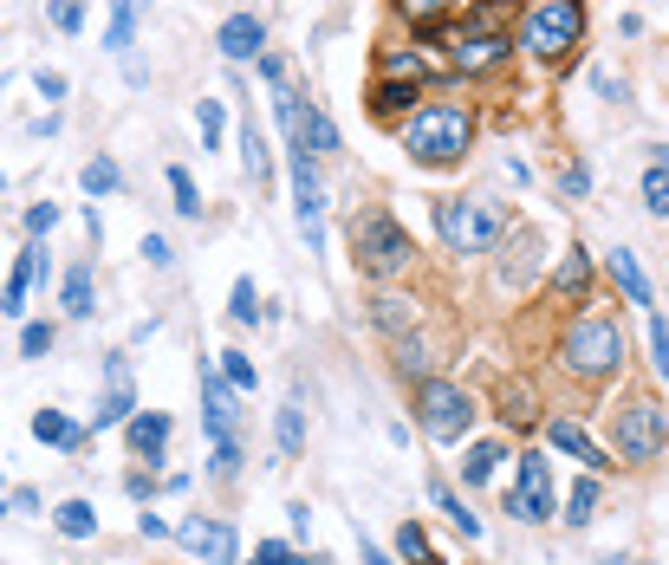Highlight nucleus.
Returning a JSON list of instances; mask_svg holds the SVG:
<instances>
[{"mask_svg": "<svg viewBox=\"0 0 669 565\" xmlns=\"http://www.w3.org/2000/svg\"><path fill=\"white\" fill-rule=\"evenodd\" d=\"M553 286H559L572 306H586V299H592V261H586V247H566V261H559Z\"/></svg>", "mask_w": 669, "mask_h": 565, "instance_id": "nucleus-22", "label": "nucleus"}, {"mask_svg": "<svg viewBox=\"0 0 669 565\" xmlns=\"http://www.w3.org/2000/svg\"><path fill=\"white\" fill-rule=\"evenodd\" d=\"M611 280H617V292H624L631 306H650V280H644V267H637V254H631V247H617V254H611Z\"/></svg>", "mask_w": 669, "mask_h": 565, "instance_id": "nucleus-24", "label": "nucleus"}, {"mask_svg": "<svg viewBox=\"0 0 669 565\" xmlns=\"http://www.w3.org/2000/svg\"><path fill=\"white\" fill-rule=\"evenodd\" d=\"M416 423H423L430 442H461L475 429V397L461 384H448V377H423L416 384Z\"/></svg>", "mask_w": 669, "mask_h": 565, "instance_id": "nucleus-6", "label": "nucleus"}, {"mask_svg": "<svg viewBox=\"0 0 669 565\" xmlns=\"http://www.w3.org/2000/svg\"><path fill=\"white\" fill-rule=\"evenodd\" d=\"M227 319H234V325H254V319H260V292H254V280H247V274H241V280H234V292H227Z\"/></svg>", "mask_w": 669, "mask_h": 565, "instance_id": "nucleus-36", "label": "nucleus"}, {"mask_svg": "<svg viewBox=\"0 0 669 565\" xmlns=\"http://www.w3.org/2000/svg\"><path fill=\"white\" fill-rule=\"evenodd\" d=\"M390 352H397V370H403V377H416V384L430 377V352L416 345V332H410V339H390Z\"/></svg>", "mask_w": 669, "mask_h": 565, "instance_id": "nucleus-38", "label": "nucleus"}, {"mask_svg": "<svg viewBox=\"0 0 669 565\" xmlns=\"http://www.w3.org/2000/svg\"><path fill=\"white\" fill-rule=\"evenodd\" d=\"M176 546L182 553H196V560H209V565H234V527L227 520H182L176 527Z\"/></svg>", "mask_w": 669, "mask_h": 565, "instance_id": "nucleus-11", "label": "nucleus"}, {"mask_svg": "<svg viewBox=\"0 0 669 565\" xmlns=\"http://www.w3.org/2000/svg\"><path fill=\"white\" fill-rule=\"evenodd\" d=\"M430 500H436V507H443L448 520H455V533H461V540H475V533H481V520H475V513H468V507H461V500L448 495L443 481H436V488H430Z\"/></svg>", "mask_w": 669, "mask_h": 565, "instance_id": "nucleus-40", "label": "nucleus"}, {"mask_svg": "<svg viewBox=\"0 0 669 565\" xmlns=\"http://www.w3.org/2000/svg\"><path fill=\"white\" fill-rule=\"evenodd\" d=\"M358 560H365V565H390V553H383L377 540H365V533H358Z\"/></svg>", "mask_w": 669, "mask_h": 565, "instance_id": "nucleus-54", "label": "nucleus"}, {"mask_svg": "<svg viewBox=\"0 0 669 565\" xmlns=\"http://www.w3.org/2000/svg\"><path fill=\"white\" fill-rule=\"evenodd\" d=\"M46 352H53V325H40V319L20 325V357H46Z\"/></svg>", "mask_w": 669, "mask_h": 565, "instance_id": "nucleus-44", "label": "nucleus"}, {"mask_svg": "<svg viewBox=\"0 0 669 565\" xmlns=\"http://www.w3.org/2000/svg\"><path fill=\"white\" fill-rule=\"evenodd\" d=\"M501 423H508V429H533V423H539V410H533V390H526V384H508V390H501Z\"/></svg>", "mask_w": 669, "mask_h": 565, "instance_id": "nucleus-29", "label": "nucleus"}, {"mask_svg": "<svg viewBox=\"0 0 669 565\" xmlns=\"http://www.w3.org/2000/svg\"><path fill=\"white\" fill-rule=\"evenodd\" d=\"M287 520H293V533H305V527H312V507H305V500H293V507H287Z\"/></svg>", "mask_w": 669, "mask_h": 565, "instance_id": "nucleus-57", "label": "nucleus"}, {"mask_svg": "<svg viewBox=\"0 0 669 565\" xmlns=\"http://www.w3.org/2000/svg\"><path fill=\"white\" fill-rule=\"evenodd\" d=\"M33 85H40V98H66V71H40Z\"/></svg>", "mask_w": 669, "mask_h": 565, "instance_id": "nucleus-53", "label": "nucleus"}, {"mask_svg": "<svg viewBox=\"0 0 669 565\" xmlns=\"http://www.w3.org/2000/svg\"><path fill=\"white\" fill-rule=\"evenodd\" d=\"M410 261H416V241H410V228H403L397 214L371 209V214L352 221V267H358L365 280H377V286L403 280Z\"/></svg>", "mask_w": 669, "mask_h": 565, "instance_id": "nucleus-2", "label": "nucleus"}, {"mask_svg": "<svg viewBox=\"0 0 669 565\" xmlns=\"http://www.w3.org/2000/svg\"><path fill=\"white\" fill-rule=\"evenodd\" d=\"M586 40V0H539L526 13V53L533 59H566Z\"/></svg>", "mask_w": 669, "mask_h": 565, "instance_id": "nucleus-7", "label": "nucleus"}, {"mask_svg": "<svg viewBox=\"0 0 669 565\" xmlns=\"http://www.w3.org/2000/svg\"><path fill=\"white\" fill-rule=\"evenodd\" d=\"M53 527H59L66 540H98V507H91V500H59V507H53Z\"/></svg>", "mask_w": 669, "mask_h": 565, "instance_id": "nucleus-25", "label": "nucleus"}, {"mask_svg": "<svg viewBox=\"0 0 669 565\" xmlns=\"http://www.w3.org/2000/svg\"><path fill=\"white\" fill-rule=\"evenodd\" d=\"M0 513H7V507H0Z\"/></svg>", "mask_w": 669, "mask_h": 565, "instance_id": "nucleus-61", "label": "nucleus"}, {"mask_svg": "<svg viewBox=\"0 0 669 565\" xmlns=\"http://www.w3.org/2000/svg\"><path fill=\"white\" fill-rule=\"evenodd\" d=\"M293 143H305V156H338V124H332L319 104H305V111H299V137Z\"/></svg>", "mask_w": 669, "mask_h": 565, "instance_id": "nucleus-21", "label": "nucleus"}, {"mask_svg": "<svg viewBox=\"0 0 669 565\" xmlns=\"http://www.w3.org/2000/svg\"><path fill=\"white\" fill-rule=\"evenodd\" d=\"M650 364H657V377H669V319L650 312Z\"/></svg>", "mask_w": 669, "mask_h": 565, "instance_id": "nucleus-45", "label": "nucleus"}, {"mask_svg": "<svg viewBox=\"0 0 669 565\" xmlns=\"http://www.w3.org/2000/svg\"><path fill=\"white\" fill-rule=\"evenodd\" d=\"M611 448H617V462H631V468L657 462L669 448L664 403H657V397H624V403H611Z\"/></svg>", "mask_w": 669, "mask_h": 565, "instance_id": "nucleus-4", "label": "nucleus"}, {"mask_svg": "<svg viewBox=\"0 0 669 565\" xmlns=\"http://www.w3.org/2000/svg\"><path fill=\"white\" fill-rule=\"evenodd\" d=\"M124 442H131V455H137V462L156 468V462H163V448H169V417H163V410H137V417L124 423Z\"/></svg>", "mask_w": 669, "mask_h": 565, "instance_id": "nucleus-17", "label": "nucleus"}, {"mask_svg": "<svg viewBox=\"0 0 669 565\" xmlns=\"http://www.w3.org/2000/svg\"><path fill=\"white\" fill-rule=\"evenodd\" d=\"M287 565H325V560H299V553H293V560H287Z\"/></svg>", "mask_w": 669, "mask_h": 565, "instance_id": "nucleus-59", "label": "nucleus"}, {"mask_svg": "<svg viewBox=\"0 0 669 565\" xmlns=\"http://www.w3.org/2000/svg\"><path fill=\"white\" fill-rule=\"evenodd\" d=\"M514 13H521V0H475L461 13V26L468 33H514Z\"/></svg>", "mask_w": 669, "mask_h": 565, "instance_id": "nucleus-23", "label": "nucleus"}, {"mask_svg": "<svg viewBox=\"0 0 669 565\" xmlns=\"http://www.w3.org/2000/svg\"><path fill=\"white\" fill-rule=\"evenodd\" d=\"M644 209L669 221V169H657V163L644 169Z\"/></svg>", "mask_w": 669, "mask_h": 565, "instance_id": "nucleus-41", "label": "nucleus"}, {"mask_svg": "<svg viewBox=\"0 0 669 565\" xmlns=\"http://www.w3.org/2000/svg\"><path fill=\"white\" fill-rule=\"evenodd\" d=\"M397 7H403V13H410L416 26H430V20H436V13H448L455 0H397Z\"/></svg>", "mask_w": 669, "mask_h": 565, "instance_id": "nucleus-46", "label": "nucleus"}, {"mask_svg": "<svg viewBox=\"0 0 669 565\" xmlns=\"http://www.w3.org/2000/svg\"><path fill=\"white\" fill-rule=\"evenodd\" d=\"M287 169H293V214L305 228V247L325 241V189H319V169L305 156V143H287Z\"/></svg>", "mask_w": 669, "mask_h": 565, "instance_id": "nucleus-8", "label": "nucleus"}, {"mask_svg": "<svg viewBox=\"0 0 669 565\" xmlns=\"http://www.w3.org/2000/svg\"><path fill=\"white\" fill-rule=\"evenodd\" d=\"M377 71H383V78H416V85H430V59H423L416 46H410V53H403V46H383V53H377Z\"/></svg>", "mask_w": 669, "mask_h": 565, "instance_id": "nucleus-27", "label": "nucleus"}, {"mask_svg": "<svg viewBox=\"0 0 669 565\" xmlns=\"http://www.w3.org/2000/svg\"><path fill=\"white\" fill-rule=\"evenodd\" d=\"M468 143H475V111L468 104H423L410 124H403V156L416 163V169H455L461 156H468Z\"/></svg>", "mask_w": 669, "mask_h": 565, "instance_id": "nucleus-1", "label": "nucleus"}, {"mask_svg": "<svg viewBox=\"0 0 669 565\" xmlns=\"http://www.w3.org/2000/svg\"><path fill=\"white\" fill-rule=\"evenodd\" d=\"M371 325L390 332V339H410V332H416V299H403V292L383 286V292L371 299Z\"/></svg>", "mask_w": 669, "mask_h": 565, "instance_id": "nucleus-19", "label": "nucleus"}, {"mask_svg": "<svg viewBox=\"0 0 669 565\" xmlns=\"http://www.w3.org/2000/svg\"><path fill=\"white\" fill-rule=\"evenodd\" d=\"M78 182H85V196H118V189H124V176H118L111 156H91V163L78 169Z\"/></svg>", "mask_w": 669, "mask_h": 565, "instance_id": "nucleus-30", "label": "nucleus"}, {"mask_svg": "<svg viewBox=\"0 0 669 565\" xmlns=\"http://www.w3.org/2000/svg\"><path fill=\"white\" fill-rule=\"evenodd\" d=\"M33 435H40V442H53V448H66V455L85 442V429H78L73 417H59V410H33Z\"/></svg>", "mask_w": 669, "mask_h": 565, "instance_id": "nucleus-26", "label": "nucleus"}, {"mask_svg": "<svg viewBox=\"0 0 669 565\" xmlns=\"http://www.w3.org/2000/svg\"><path fill=\"white\" fill-rule=\"evenodd\" d=\"M137 533H144V540H163V533H169V520H163V513H137Z\"/></svg>", "mask_w": 669, "mask_h": 565, "instance_id": "nucleus-52", "label": "nucleus"}, {"mask_svg": "<svg viewBox=\"0 0 669 565\" xmlns=\"http://www.w3.org/2000/svg\"><path fill=\"white\" fill-rule=\"evenodd\" d=\"M508 513L526 520V527H546V520H553V468H546L539 448L521 455V481H514V495H508Z\"/></svg>", "mask_w": 669, "mask_h": 565, "instance_id": "nucleus-9", "label": "nucleus"}, {"mask_svg": "<svg viewBox=\"0 0 669 565\" xmlns=\"http://www.w3.org/2000/svg\"><path fill=\"white\" fill-rule=\"evenodd\" d=\"M53 228H59V209H53V202L26 209V234H33V241H40V234H53Z\"/></svg>", "mask_w": 669, "mask_h": 565, "instance_id": "nucleus-48", "label": "nucleus"}, {"mask_svg": "<svg viewBox=\"0 0 669 565\" xmlns=\"http://www.w3.org/2000/svg\"><path fill=\"white\" fill-rule=\"evenodd\" d=\"M53 26H59V33H78V26H85V7H78V0H53Z\"/></svg>", "mask_w": 669, "mask_h": 565, "instance_id": "nucleus-47", "label": "nucleus"}, {"mask_svg": "<svg viewBox=\"0 0 669 565\" xmlns=\"http://www.w3.org/2000/svg\"><path fill=\"white\" fill-rule=\"evenodd\" d=\"M0 196H7V176H0Z\"/></svg>", "mask_w": 669, "mask_h": 565, "instance_id": "nucleus-60", "label": "nucleus"}, {"mask_svg": "<svg viewBox=\"0 0 669 565\" xmlns=\"http://www.w3.org/2000/svg\"><path fill=\"white\" fill-rule=\"evenodd\" d=\"M508 53H514V33H468V26H461V40H455V53H448V59H455L461 78H481V71L501 66Z\"/></svg>", "mask_w": 669, "mask_h": 565, "instance_id": "nucleus-12", "label": "nucleus"}, {"mask_svg": "<svg viewBox=\"0 0 669 565\" xmlns=\"http://www.w3.org/2000/svg\"><path fill=\"white\" fill-rule=\"evenodd\" d=\"M234 384H227L222 370H202V423H209V435L215 442H234V423H241V410H234Z\"/></svg>", "mask_w": 669, "mask_h": 565, "instance_id": "nucleus-15", "label": "nucleus"}, {"mask_svg": "<svg viewBox=\"0 0 669 565\" xmlns=\"http://www.w3.org/2000/svg\"><path fill=\"white\" fill-rule=\"evenodd\" d=\"M169 196H176V214L202 221V196H196V176H189L182 163H169Z\"/></svg>", "mask_w": 669, "mask_h": 565, "instance_id": "nucleus-34", "label": "nucleus"}, {"mask_svg": "<svg viewBox=\"0 0 669 565\" xmlns=\"http://www.w3.org/2000/svg\"><path fill=\"white\" fill-rule=\"evenodd\" d=\"M144 261H149V267H169L176 254H169V241H163V234H144Z\"/></svg>", "mask_w": 669, "mask_h": 565, "instance_id": "nucleus-51", "label": "nucleus"}, {"mask_svg": "<svg viewBox=\"0 0 669 565\" xmlns=\"http://www.w3.org/2000/svg\"><path fill=\"white\" fill-rule=\"evenodd\" d=\"M137 20H144V0H111V20H104V53H131V46H137Z\"/></svg>", "mask_w": 669, "mask_h": 565, "instance_id": "nucleus-20", "label": "nucleus"}, {"mask_svg": "<svg viewBox=\"0 0 669 565\" xmlns=\"http://www.w3.org/2000/svg\"><path fill=\"white\" fill-rule=\"evenodd\" d=\"M40 274H46V247H40V241H26V254L13 261V274H7V286H0V312H13V319H20V312H26V292H33Z\"/></svg>", "mask_w": 669, "mask_h": 565, "instance_id": "nucleus-16", "label": "nucleus"}, {"mask_svg": "<svg viewBox=\"0 0 669 565\" xmlns=\"http://www.w3.org/2000/svg\"><path fill=\"white\" fill-rule=\"evenodd\" d=\"M397 553H403L410 565H443V553L430 546V533H423L416 520H403V533H397Z\"/></svg>", "mask_w": 669, "mask_h": 565, "instance_id": "nucleus-31", "label": "nucleus"}, {"mask_svg": "<svg viewBox=\"0 0 669 565\" xmlns=\"http://www.w3.org/2000/svg\"><path fill=\"white\" fill-rule=\"evenodd\" d=\"M222 377L234 390H254V357L247 352H222Z\"/></svg>", "mask_w": 669, "mask_h": 565, "instance_id": "nucleus-43", "label": "nucleus"}, {"mask_svg": "<svg viewBox=\"0 0 669 565\" xmlns=\"http://www.w3.org/2000/svg\"><path fill=\"white\" fill-rule=\"evenodd\" d=\"M592 507H598V475H586V481H572V495H566V520H572V527H592Z\"/></svg>", "mask_w": 669, "mask_h": 565, "instance_id": "nucleus-37", "label": "nucleus"}, {"mask_svg": "<svg viewBox=\"0 0 669 565\" xmlns=\"http://www.w3.org/2000/svg\"><path fill=\"white\" fill-rule=\"evenodd\" d=\"M566 370L572 377H586V384H604L617 364H624V325L617 319H604V312H579L572 319V332H566Z\"/></svg>", "mask_w": 669, "mask_h": 565, "instance_id": "nucleus-5", "label": "nucleus"}, {"mask_svg": "<svg viewBox=\"0 0 669 565\" xmlns=\"http://www.w3.org/2000/svg\"><path fill=\"white\" fill-rule=\"evenodd\" d=\"M260 71H267V85H287V59H280V53H267V59H260Z\"/></svg>", "mask_w": 669, "mask_h": 565, "instance_id": "nucleus-55", "label": "nucleus"}, {"mask_svg": "<svg viewBox=\"0 0 669 565\" xmlns=\"http://www.w3.org/2000/svg\"><path fill=\"white\" fill-rule=\"evenodd\" d=\"M274 442H280V455H287V462H293L299 448H305V410H299V403H287V410H280V423H274Z\"/></svg>", "mask_w": 669, "mask_h": 565, "instance_id": "nucleus-33", "label": "nucleus"}, {"mask_svg": "<svg viewBox=\"0 0 669 565\" xmlns=\"http://www.w3.org/2000/svg\"><path fill=\"white\" fill-rule=\"evenodd\" d=\"M546 448H559L566 462H579L586 475H604V468H611V455H604L592 435L572 423V417H546Z\"/></svg>", "mask_w": 669, "mask_h": 565, "instance_id": "nucleus-13", "label": "nucleus"}, {"mask_svg": "<svg viewBox=\"0 0 669 565\" xmlns=\"http://www.w3.org/2000/svg\"><path fill=\"white\" fill-rule=\"evenodd\" d=\"M508 228H514V209L494 202V196H448V202H436V234H443L448 254H488Z\"/></svg>", "mask_w": 669, "mask_h": 565, "instance_id": "nucleus-3", "label": "nucleus"}, {"mask_svg": "<svg viewBox=\"0 0 669 565\" xmlns=\"http://www.w3.org/2000/svg\"><path fill=\"white\" fill-rule=\"evenodd\" d=\"M209 475H215V481H234V475H241V442H215Z\"/></svg>", "mask_w": 669, "mask_h": 565, "instance_id": "nucleus-42", "label": "nucleus"}, {"mask_svg": "<svg viewBox=\"0 0 669 565\" xmlns=\"http://www.w3.org/2000/svg\"><path fill=\"white\" fill-rule=\"evenodd\" d=\"M137 417V384H131V357H104V397L91 410V429H124Z\"/></svg>", "mask_w": 669, "mask_h": 565, "instance_id": "nucleus-10", "label": "nucleus"}, {"mask_svg": "<svg viewBox=\"0 0 669 565\" xmlns=\"http://www.w3.org/2000/svg\"><path fill=\"white\" fill-rule=\"evenodd\" d=\"M66 312H73V319H91V312H98V306H91V267H73V274H66Z\"/></svg>", "mask_w": 669, "mask_h": 565, "instance_id": "nucleus-39", "label": "nucleus"}, {"mask_svg": "<svg viewBox=\"0 0 669 565\" xmlns=\"http://www.w3.org/2000/svg\"><path fill=\"white\" fill-rule=\"evenodd\" d=\"M501 462H508V455H501V442H475V448H468V462H461V481L475 488V481H488Z\"/></svg>", "mask_w": 669, "mask_h": 565, "instance_id": "nucleus-32", "label": "nucleus"}, {"mask_svg": "<svg viewBox=\"0 0 669 565\" xmlns=\"http://www.w3.org/2000/svg\"><path fill=\"white\" fill-rule=\"evenodd\" d=\"M241 163H247V176H254V182H267V176H274V149H267V137H260V124H254V118L241 124Z\"/></svg>", "mask_w": 669, "mask_h": 565, "instance_id": "nucleus-28", "label": "nucleus"}, {"mask_svg": "<svg viewBox=\"0 0 669 565\" xmlns=\"http://www.w3.org/2000/svg\"><path fill=\"white\" fill-rule=\"evenodd\" d=\"M592 85H598V98H624V85H617L611 71H592Z\"/></svg>", "mask_w": 669, "mask_h": 565, "instance_id": "nucleus-56", "label": "nucleus"}, {"mask_svg": "<svg viewBox=\"0 0 669 565\" xmlns=\"http://www.w3.org/2000/svg\"><path fill=\"white\" fill-rule=\"evenodd\" d=\"M287 560H293L287 540H260V553H254V565H287Z\"/></svg>", "mask_w": 669, "mask_h": 565, "instance_id": "nucleus-50", "label": "nucleus"}, {"mask_svg": "<svg viewBox=\"0 0 669 565\" xmlns=\"http://www.w3.org/2000/svg\"><path fill=\"white\" fill-rule=\"evenodd\" d=\"M604 565H650V560H604Z\"/></svg>", "mask_w": 669, "mask_h": 565, "instance_id": "nucleus-58", "label": "nucleus"}, {"mask_svg": "<svg viewBox=\"0 0 669 565\" xmlns=\"http://www.w3.org/2000/svg\"><path fill=\"white\" fill-rule=\"evenodd\" d=\"M196 124H202V149H222V137H227L222 98H202V104H196Z\"/></svg>", "mask_w": 669, "mask_h": 565, "instance_id": "nucleus-35", "label": "nucleus"}, {"mask_svg": "<svg viewBox=\"0 0 669 565\" xmlns=\"http://www.w3.org/2000/svg\"><path fill=\"white\" fill-rule=\"evenodd\" d=\"M215 46H222V59H234V66L267 59V20H260V13H227Z\"/></svg>", "mask_w": 669, "mask_h": 565, "instance_id": "nucleus-14", "label": "nucleus"}, {"mask_svg": "<svg viewBox=\"0 0 669 565\" xmlns=\"http://www.w3.org/2000/svg\"><path fill=\"white\" fill-rule=\"evenodd\" d=\"M559 189H566V196H586V189H592V169H586V163H566V169H559Z\"/></svg>", "mask_w": 669, "mask_h": 565, "instance_id": "nucleus-49", "label": "nucleus"}, {"mask_svg": "<svg viewBox=\"0 0 669 565\" xmlns=\"http://www.w3.org/2000/svg\"><path fill=\"white\" fill-rule=\"evenodd\" d=\"M416 98H423V85H416V78H377V85H371V118H403V111L416 118V111H423Z\"/></svg>", "mask_w": 669, "mask_h": 565, "instance_id": "nucleus-18", "label": "nucleus"}]
</instances>
